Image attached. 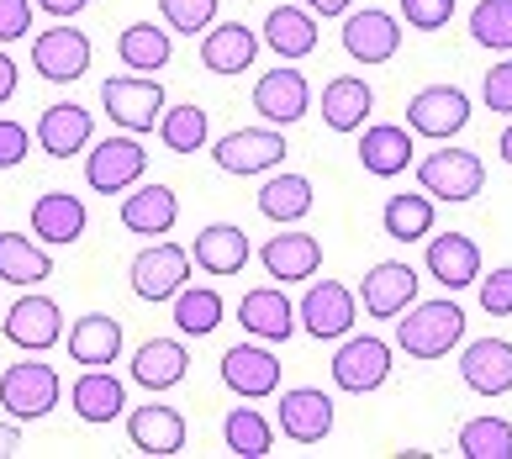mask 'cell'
I'll return each mask as SVG.
<instances>
[{"label": "cell", "mask_w": 512, "mask_h": 459, "mask_svg": "<svg viewBox=\"0 0 512 459\" xmlns=\"http://www.w3.org/2000/svg\"><path fill=\"white\" fill-rule=\"evenodd\" d=\"M465 338V306L460 301H412L402 317H396V349L412 354L417 365H428V359H444L460 349Z\"/></svg>", "instance_id": "6da1fadb"}, {"label": "cell", "mask_w": 512, "mask_h": 459, "mask_svg": "<svg viewBox=\"0 0 512 459\" xmlns=\"http://www.w3.org/2000/svg\"><path fill=\"white\" fill-rule=\"evenodd\" d=\"M417 185H423L433 201L465 206V201H476L486 190V164H481V153L444 143V148L423 153V164H417Z\"/></svg>", "instance_id": "7a4b0ae2"}, {"label": "cell", "mask_w": 512, "mask_h": 459, "mask_svg": "<svg viewBox=\"0 0 512 459\" xmlns=\"http://www.w3.org/2000/svg\"><path fill=\"white\" fill-rule=\"evenodd\" d=\"M101 106H106V117L117 122L122 132L143 138V132H159L164 85L154 80V74H117V80L101 85Z\"/></svg>", "instance_id": "3957f363"}, {"label": "cell", "mask_w": 512, "mask_h": 459, "mask_svg": "<svg viewBox=\"0 0 512 459\" xmlns=\"http://www.w3.org/2000/svg\"><path fill=\"white\" fill-rule=\"evenodd\" d=\"M64 396V380L53 365H37V359H22V365H6L0 370V407H6L16 423H37L59 407Z\"/></svg>", "instance_id": "277c9868"}, {"label": "cell", "mask_w": 512, "mask_h": 459, "mask_svg": "<svg viewBox=\"0 0 512 459\" xmlns=\"http://www.w3.org/2000/svg\"><path fill=\"white\" fill-rule=\"evenodd\" d=\"M286 153L291 148H286V132L280 127H238L212 143V164L222 175H270V169H280Z\"/></svg>", "instance_id": "5b68a950"}, {"label": "cell", "mask_w": 512, "mask_h": 459, "mask_svg": "<svg viewBox=\"0 0 512 459\" xmlns=\"http://www.w3.org/2000/svg\"><path fill=\"white\" fill-rule=\"evenodd\" d=\"M333 386L349 391V396H370L391 380V343L381 338H365V333H349L338 338V354H333Z\"/></svg>", "instance_id": "8992f818"}, {"label": "cell", "mask_w": 512, "mask_h": 459, "mask_svg": "<svg viewBox=\"0 0 512 459\" xmlns=\"http://www.w3.org/2000/svg\"><path fill=\"white\" fill-rule=\"evenodd\" d=\"M470 117H476V106H470V95L460 85H423L407 101V127L433 143H449L454 132H465Z\"/></svg>", "instance_id": "52a82bcc"}, {"label": "cell", "mask_w": 512, "mask_h": 459, "mask_svg": "<svg viewBox=\"0 0 512 459\" xmlns=\"http://www.w3.org/2000/svg\"><path fill=\"white\" fill-rule=\"evenodd\" d=\"M296 317H301V328H307L312 338L338 343V338H349L354 322H359V296L349 291V285H338V280H312L307 296H301V306H296Z\"/></svg>", "instance_id": "ba28073f"}, {"label": "cell", "mask_w": 512, "mask_h": 459, "mask_svg": "<svg viewBox=\"0 0 512 459\" xmlns=\"http://www.w3.org/2000/svg\"><path fill=\"white\" fill-rule=\"evenodd\" d=\"M191 248L180 243H148L138 259H132V296L138 301H175L191 280Z\"/></svg>", "instance_id": "9c48e42d"}, {"label": "cell", "mask_w": 512, "mask_h": 459, "mask_svg": "<svg viewBox=\"0 0 512 459\" xmlns=\"http://www.w3.org/2000/svg\"><path fill=\"white\" fill-rule=\"evenodd\" d=\"M148 169V153L143 143L132 138V132H122V138H106L85 153V185L101 190V196H122V190H132L143 180Z\"/></svg>", "instance_id": "30bf717a"}, {"label": "cell", "mask_w": 512, "mask_h": 459, "mask_svg": "<svg viewBox=\"0 0 512 459\" xmlns=\"http://www.w3.org/2000/svg\"><path fill=\"white\" fill-rule=\"evenodd\" d=\"M222 386L243 396V401H264L280 391V359L264 349L259 338L249 343H233V349L222 354Z\"/></svg>", "instance_id": "8fae6325"}, {"label": "cell", "mask_w": 512, "mask_h": 459, "mask_svg": "<svg viewBox=\"0 0 512 459\" xmlns=\"http://www.w3.org/2000/svg\"><path fill=\"white\" fill-rule=\"evenodd\" d=\"M0 333L27 354H48L53 343L64 338V312L53 296H22V301H11L6 317H0Z\"/></svg>", "instance_id": "7c38bea8"}, {"label": "cell", "mask_w": 512, "mask_h": 459, "mask_svg": "<svg viewBox=\"0 0 512 459\" xmlns=\"http://www.w3.org/2000/svg\"><path fill=\"white\" fill-rule=\"evenodd\" d=\"M254 111L270 127H296L312 111V85L301 69H264L254 85Z\"/></svg>", "instance_id": "4fadbf2b"}, {"label": "cell", "mask_w": 512, "mask_h": 459, "mask_svg": "<svg viewBox=\"0 0 512 459\" xmlns=\"http://www.w3.org/2000/svg\"><path fill=\"white\" fill-rule=\"evenodd\" d=\"M32 69L53 85H74L90 69V37L80 27H43V37H32Z\"/></svg>", "instance_id": "5bb4252c"}, {"label": "cell", "mask_w": 512, "mask_h": 459, "mask_svg": "<svg viewBox=\"0 0 512 459\" xmlns=\"http://www.w3.org/2000/svg\"><path fill=\"white\" fill-rule=\"evenodd\" d=\"M417 301V270L402 259H386L359 280V306L375 317V322H396Z\"/></svg>", "instance_id": "9a60e30c"}, {"label": "cell", "mask_w": 512, "mask_h": 459, "mask_svg": "<svg viewBox=\"0 0 512 459\" xmlns=\"http://www.w3.org/2000/svg\"><path fill=\"white\" fill-rule=\"evenodd\" d=\"M127 438H132V449L148 454V459H175V454H185L191 428H185V417L175 407L148 401V407H132L127 412Z\"/></svg>", "instance_id": "2e32d148"}, {"label": "cell", "mask_w": 512, "mask_h": 459, "mask_svg": "<svg viewBox=\"0 0 512 459\" xmlns=\"http://www.w3.org/2000/svg\"><path fill=\"white\" fill-rule=\"evenodd\" d=\"M396 48H402V22H396L391 11L370 6V11H349L344 22V53L354 64H386L396 59Z\"/></svg>", "instance_id": "e0dca14e"}, {"label": "cell", "mask_w": 512, "mask_h": 459, "mask_svg": "<svg viewBox=\"0 0 512 459\" xmlns=\"http://www.w3.org/2000/svg\"><path fill=\"white\" fill-rule=\"evenodd\" d=\"M333 396L317 391V386H296V391H280V433L291 444H322L333 433Z\"/></svg>", "instance_id": "ac0fdd59"}, {"label": "cell", "mask_w": 512, "mask_h": 459, "mask_svg": "<svg viewBox=\"0 0 512 459\" xmlns=\"http://www.w3.org/2000/svg\"><path fill=\"white\" fill-rule=\"evenodd\" d=\"M259 264H264V275L270 280H312L322 270V243L312 233H301V227H286V233H275V238H264L259 243Z\"/></svg>", "instance_id": "d6986e66"}, {"label": "cell", "mask_w": 512, "mask_h": 459, "mask_svg": "<svg viewBox=\"0 0 512 459\" xmlns=\"http://www.w3.org/2000/svg\"><path fill=\"white\" fill-rule=\"evenodd\" d=\"M460 380L476 396H486V401L507 396L512 391V343L507 338H476V343H465Z\"/></svg>", "instance_id": "ffe728a7"}, {"label": "cell", "mask_w": 512, "mask_h": 459, "mask_svg": "<svg viewBox=\"0 0 512 459\" xmlns=\"http://www.w3.org/2000/svg\"><path fill=\"white\" fill-rule=\"evenodd\" d=\"M238 322H243V333L259 338V343L296 338V306H291V296L280 291V285H259V291L243 296L238 301Z\"/></svg>", "instance_id": "44dd1931"}, {"label": "cell", "mask_w": 512, "mask_h": 459, "mask_svg": "<svg viewBox=\"0 0 512 459\" xmlns=\"http://www.w3.org/2000/svg\"><path fill=\"white\" fill-rule=\"evenodd\" d=\"M249 254H254V243L238 222H206L196 233V243H191V264L206 270V275H217V280L238 275L243 264H249Z\"/></svg>", "instance_id": "7402d4cb"}, {"label": "cell", "mask_w": 512, "mask_h": 459, "mask_svg": "<svg viewBox=\"0 0 512 459\" xmlns=\"http://www.w3.org/2000/svg\"><path fill=\"white\" fill-rule=\"evenodd\" d=\"M428 275L444 285V291H465V285L481 280V243L465 233H439L428 238Z\"/></svg>", "instance_id": "603a6c76"}, {"label": "cell", "mask_w": 512, "mask_h": 459, "mask_svg": "<svg viewBox=\"0 0 512 459\" xmlns=\"http://www.w3.org/2000/svg\"><path fill=\"white\" fill-rule=\"evenodd\" d=\"M90 132H96V122H90V111H85L80 101H59V106H48L43 117H37L32 138L43 143L48 159H74V153H85Z\"/></svg>", "instance_id": "cb8c5ba5"}, {"label": "cell", "mask_w": 512, "mask_h": 459, "mask_svg": "<svg viewBox=\"0 0 512 459\" xmlns=\"http://www.w3.org/2000/svg\"><path fill=\"white\" fill-rule=\"evenodd\" d=\"M359 164L375 180H396L412 169V127H359Z\"/></svg>", "instance_id": "d4e9b609"}, {"label": "cell", "mask_w": 512, "mask_h": 459, "mask_svg": "<svg viewBox=\"0 0 512 459\" xmlns=\"http://www.w3.org/2000/svg\"><path fill=\"white\" fill-rule=\"evenodd\" d=\"M69 401H74V417H80V423L106 428V423H117V417L127 412V386L101 365V370H85L80 380H74Z\"/></svg>", "instance_id": "484cf974"}, {"label": "cell", "mask_w": 512, "mask_h": 459, "mask_svg": "<svg viewBox=\"0 0 512 459\" xmlns=\"http://www.w3.org/2000/svg\"><path fill=\"white\" fill-rule=\"evenodd\" d=\"M185 370H191V354H185L180 338H148V343H138L127 375H132V386H143V391H169L185 380Z\"/></svg>", "instance_id": "4316f807"}, {"label": "cell", "mask_w": 512, "mask_h": 459, "mask_svg": "<svg viewBox=\"0 0 512 459\" xmlns=\"http://www.w3.org/2000/svg\"><path fill=\"white\" fill-rule=\"evenodd\" d=\"M259 59V37L249 22H222L201 32V64L212 74H243Z\"/></svg>", "instance_id": "83f0119b"}, {"label": "cell", "mask_w": 512, "mask_h": 459, "mask_svg": "<svg viewBox=\"0 0 512 459\" xmlns=\"http://www.w3.org/2000/svg\"><path fill=\"white\" fill-rule=\"evenodd\" d=\"M175 217H180V196L169 185H138L122 201V227L138 238H164L175 227Z\"/></svg>", "instance_id": "f1b7e54d"}, {"label": "cell", "mask_w": 512, "mask_h": 459, "mask_svg": "<svg viewBox=\"0 0 512 459\" xmlns=\"http://www.w3.org/2000/svg\"><path fill=\"white\" fill-rule=\"evenodd\" d=\"M64 343H69V359H74V365H90V370L117 365V354H122V322L106 317V312H85V317L69 328Z\"/></svg>", "instance_id": "f546056e"}, {"label": "cell", "mask_w": 512, "mask_h": 459, "mask_svg": "<svg viewBox=\"0 0 512 459\" xmlns=\"http://www.w3.org/2000/svg\"><path fill=\"white\" fill-rule=\"evenodd\" d=\"M375 111V90L359 74H333L328 90H322V122L333 132H359Z\"/></svg>", "instance_id": "4dcf8cb0"}, {"label": "cell", "mask_w": 512, "mask_h": 459, "mask_svg": "<svg viewBox=\"0 0 512 459\" xmlns=\"http://www.w3.org/2000/svg\"><path fill=\"white\" fill-rule=\"evenodd\" d=\"M264 43H270L286 64H301L317 53V16L307 6H275L264 16Z\"/></svg>", "instance_id": "1f68e13d"}, {"label": "cell", "mask_w": 512, "mask_h": 459, "mask_svg": "<svg viewBox=\"0 0 512 459\" xmlns=\"http://www.w3.org/2000/svg\"><path fill=\"white\" fill-rule=\"evenodd\" d=\"M85 201L69 196V190H48V196L32 201V233L43 243H80L85 238Z\"/></svg>", "instance_id": "d6a6232c"}, {"label": "cell", "mask_w": 512, "mask_h": 459, "mask_svg": "<svg viewBox=\"0 0 512 459\" xmlns=\"http://www.w3.org/2000/svg\"><path fill=\"white\" fill-rule=\"evenodd\" d=\"M53 275L48 243H32L22 233H0V280L6 285H37Z\"/></svg>", "instance_id": "836d02e7"}, {"label": "cell", "mask_w": 512, "mask_h": 459, "mask_svg": "<svg viewBox=\"0 0 512 459\" xmlns=\"http://www.w3.org/2000/svg\"><path fill=\"white\" fill-rule=\"evenodd\" d=\"M222 444L238 459H264L275 454V428L270 417H259V407H233L222 417Z\"/></svg>", "instance_id": "e575fe53"}, {"label": "cell", "mask_w": 512, "mask_h": 459, "mask_svg": "<svg viewBox=\"0 0 512 459\" xmlns=\"http://www.w3.org/2000/svg\"><path fill=\"white\" fill-rule=\"evenodd\" d=\"M381 222H386V238H396V243H423V238L433 233V196H428L423 185L407 190V196H391L386 212H381Z\"/></svg>", "instance_id": "d590c367"}, {"label": "cell", "mask_w": 512, "mask_h": 459, "mask_svg": "<svg viewBox=\"0 0 512 459\" xmlns=\"http://www.w3.org/2000/svg\"><path fill=\"white\" fill-rule=\"evenodd\" d=\"M259 212L270 217V222H280V227H296L301 217L312 212V180L307 175H275V180H264Z\"/></svg>", "instance_id": "8d00e7d4"}, {"label": "cell", "mask_w": 512, "mask_h": 459, "mask_svg": "<svg viewBox=\"0 0 512 459\" xmlns=\"http://www.w3.org/2000/svg\"><path fill=\"white\" fill-rule=\"evenodd\" d=\"M117 59H122V69H132V74L169 69V32L154 27V22H132V27L117 37Z\"/></svg>", "instance_id": "74e56055"}, {"label": "cell", "mask_w": 512, "mask_h": 459, "mask_svg": "<svg viewBox=\"0 0 512 459\" xmlns=\"http://www.w3.org/2000/svg\"><path fill=\"white\" fill-rule=\"evenodd\" d=\"M175 328L185 338H212L222 328V296L212 285H185L175 296Z\"/></svg>", "instance_id": "f35d334b"}, {"label": "cell", "mask_w": 512, "mask_h": 459, "mask_svg": "<svg viewBox=\"0 0 512 459\" xmlns=\"http://www.w3.org/2000/svg\"><path fill=\"white\" fill-rule=\"evenodd\" d=\"M159 138L169 153H201L206 138H212V122H206V111L196 101H185V106H169L159 117Z\"/></svg>", "instance_id": "ab89813d"}, {"label": "cell", "mask_w": 512, "mask_h": 459, "mask_svg": "<svg viewBox=\"0 0 512 459\" xmlns=\"http://www.w3.org/2000/svg\"><path fill=\"white\" fill-rule=\"evenodd\" d=\"M460 459H512V423L507 417H470L460 428Z\"/></svg>", "instance_id": "60d3db41"}, {"label": "cell", "mask_w": 512, "mask_h": 459, "mask_svg": "<svg viewBox=\"0 0 512 459\" xmlns=\"http://www.w3.org/2000/svg\"><path fill=\"white\" fill-rule=\"evenodd\" d=\"M470 37L491 53H512V0H481L470 11Z\"/></svg>", "instance_id": "b9f144b4"}, {"label": "cell", "mask_w": 512, "mask_h": 459, "mask_svg": "<svg viewBox=\"0 0 512 459\" xmlns=\"http://www.w3.org/2000/svg\"><path fill=\"white\" fill-rule=\"evenodd\" d=\"M169 32H185V37H201L206 27L217 22V0H159Z\"/></svg>", "instance_id": "7bdbcfd3"}, {"label": "cell", "mask_w": 512, "mask_h": 459, "mask_svg": "<svg viewBox=\"0 0 512 459\" xmlns=\"http://www.w3.org/2000/svg\"><path fill=\"white\" fill-rule=\"evenodd\" d=\"M402 22L417 32H444L454 22V0H402Z\"/></svg>", "instance_id": "ee69618b"}, {"label": "cell", "mask_w": 512, "mask_h": 459, "mask_svg": "<svg viewBox=\"0 0 512 459\" xmlns=\"http://www.w3.org/2000/svg\"><path fill=\"white\" fill-rule=\"evenodd\" d=\"M476 285H481V312L486 317H512V264L481 275Z\"/></svg>", "instance_id": "f6af8a7d"}, {"label": "cell", "mask_w": 512, "mask_h": 459, "mask_svg": "<svg viewBox=\"0 0 512 459\" xmlns=\"http://www.w3.org/2000/svg\"><path fill=\"white\" fill-rule=\"evenodd\" d=\"M481 101H486V111H502V117H512V59H502V64L486 69Z\"/></svg>", "instance_id": "bcb514c9"}, {"label": "cell", "mask_w": 512, "mask_h": 459, "mask_svg": "<svg viewBox=\"0 0 512 459\" xmlns=\"http://www.w3.org/2000/svg\"><path fill=\"white\" fill-rule=\"evenodd\" d=\"M27 32H32V0H0V43H16Z\"/></svg>", "instance_id": "7dc6e473"}, {"label": "cell", "mask_w": 512, "mask_h": 459, "mask_svg": "<svg viewBox=\"0 0 512 459\" xmlns=\"http://www.w3.org/2000/svg\"><path fill=\"white\" fill-rule=\"evenodd\" d=\"M32 148V132L22 122H0V169H16Z\"/></svg>", "instance_id": "c3c4849f"}, {"label": "cell", "mask_w": 512, "mask_h": 459, "mask_svg": "<svg viewBox=\"0 0 512 459\" xmlns=\"http://www.w3.org/2000/svg\"><path fill=\"white\" fill-rule=\"evenodd\" d=\"M32 6H43L48 16H59V22H69V16H80L90 0H32Z\"/></svg>", "instance_id": "681fc988"}, {"label": "cell", "mask_w": 512, "mask_h": 459, "mask_svg": "<svg viewBox=\"0 0 512 459\" xmlns=\"http://www.w3.org/2000/svg\"><path fill=\"white\" fill-rule=\"evenodd\" d=\"M312 16H349L354 11V0H301Z\"/></svg>", "instance_id": "f907efd6"}, {"label": "cell", "mask_w": 512, "mask_h": 459, "mask_svg": "<svg viewBox=\"0 0 512 459\" xmlns=\"http://www.w3.org/2000/svg\"><path fill=\"white\" fill-rule=\"evenodd\" d=\"M16 449H22V428H16V417H11V423H0V459H11Z\"/></svg>", "instance_id": "816d5d0a"}, {"label": "cell", "mask_w": 512, "mask_h": 459, "mask_svg": "<svg viewBox=\"0 0 512 459\" xmlns=\"http://www.w3.org/2000/svg\"><path fill=\"white\" fill-rule=\"evenodd\" d=\"M11 95H16V64L6 59V53H0V106H6Z\"/></svg>", "instance_id": "f5cc1de1"}, {"label": "cell", "mask_w": 512, "mask_h": 459, "mask_svg": "<svg viewBox=\"0 0 512 459\" xmlns=\"http://www.w3.org/2000/svg\"><path fill=\"white\" fill-rule=\"evenodd\" d=\"M497 148H502V159H507V169H512V122L502 127V143H497Z\"/></svg>", "instance_id": "db71d44e"}]
</instances>
